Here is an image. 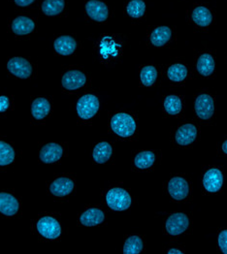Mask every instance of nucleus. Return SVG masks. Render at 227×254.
<instances>
[{
  "label": "nucleus",
  "instance_id": "nucleus-24",
  "mask_svg": "<svg viewBox=\"0 0 227 254\" xmlns=\"http://www.w3.org/2000/svg\"><path fill=\"white\" fill-rule=\"evenodd\" d=\"M64 0H44L42 3V11L45 15L54 17L62 14L64 10Z\"/></svg>",
  "mask_w": 227,
  "mask_h": 254
},
{
  "label": "nucleus",
  "instance_id": "nucleus-36",
  "mask_svg": "<svg viewBox=\"0 0 227 254\" xmlns=\"http://www.w3.org/2000/svg\"><path fill=\"white\" fill-rule=\"evenodd\" d=\"M168 254H184V252H182V251H180V250H177V249H172V250H169V251H168Z\"/></svg>",
  "mask_w": 227,
  "mask_h": 254
},
{
  "label": "nucleus",
  "instance_id": "nucleus-31",
  "mask_svg": "<svg viewBox=\"0 0 227 254\" xmlns=\"http://www.w3.org/2000/svg\"><path fill=\"white\" fill-rule=\"evenodd\" d=\"M15 159V151L6 142L0 141V166H7Z\"/></svg>",
  "mask_w": 227,
  "mask_h": 254
},
{
  "label": "nucleus",
  "instance_id": "nucleus-34",
  "mask_svg": "<svg viewBox=\"0 0 227 254\" xmlns=\"http://www.w3.org/2000/svg\"><path fill=\"white\" fill-rule=\"evenodd\" d=\"M10 107V100L7 96H0V113L6 112Z\"/></svg>",
  "mask_w": 227,
  "mask_h": 254
},
{
  "label": "nucleus",
  "instance_id": "nucleus-20",
  "mask_svg": "<svg viewBox=\"0 0 227 254\" xmlns=\"http://www.w3.org/2000/svg\"><path fill=\"white\" fill-rule=\"evenodd\" d=\"M172 35L168 26L156 27L151 34V43L155 47H162L170 40Z\"/></svg>",
  "mask_w": 227,
  "mask_h": 254
},
{
  "label": "nucleus",
  "instance_id": "nucleus-21",
  "mask_svg": "<svg viewBox=\"0 0 227 254\" xmlns=\"http://www.w3.org/2000/svg\"><path fill=\"white\" fill-rule=\"evenodd\" d=\"M51 110L50 102L46 98H37L33 101L31 106V114L35 120H43L45 119Z\"/></svg>",
  "mask_w": 227,
  "mask_h": 254
},
{
  "label": "nucleus",
  "instance_id": "nucleus-30",
  "mask_svg": "<svg viewBox=\"0 0 227 254\" xmlns=\"http://www.w3.org/2000/svg\"><path fill=\"white\" fill-rule=\"evenodd\" d=\"M157 76L158 74L156 68L152 65H148L142 68L140 73V80L145 86H151L155 83Z\"/></svg>",
  "mask_w": 227,
  "mask_h": 254
},
{
  "label": "nucleus",
  "instance_id": "nucleus-8",
  "mask_svg": "<svg viewBox=\"0 0 227 254\" xmlns=\"http://www.w3.org/2000/svg\"><path fill=\"white\" fill-rule=\"evenodd\" d=\"M168 192L177 201L185 200L189 194V185L184 178L175 177L168 184Z\"/></svg>",
  "mask_w": 227,
  "mask_h": 254
},
{
  "label": "nucleus",
  "instance_id": "nucleus-25",
  "mask_svg": "<svg viewBox=\"0 0 227 254\" xmlns=\"http://www.w3.org/2000/svg\"><path fill=\"white\" fill-rule=\"evenodd\" d=\"M167 75L172 82H175V83L183 82L184 80H186L187 76V68L184 64H173L169 67Z\"/></svg>",
  "mask_w": 227,
  "mask_h": 254
},
{
  "label": "nucleus",
  "instance_id": "nucleus-1",
  "mask_svg": "<svg viewBox=\"0 0 227 254\" xmlns=\"http://www.w3.org/2000/svg\"><path fill=\"white\" fill-rule=\"evenodd\" d=\"M111 128L121 137H130L136 131V122L129 114L119 113L112 118Z\"/></svg>",
  "mask_w": 227,
  "mask_h": 254
},
{
  "label": "nucleus",
  "instance_id": "nucleus-12",
  "mask_svg": "<svg viewBox=\"0 0 227 254\" xmlns=\"http://www.w3.org/2000/svg\"><path fill=\"white\" fill-rule=\"evenodd\" d=\"M197 128L191 124H186L181 127L176 132L175 140L181 146H188L194 142L197 137Z\"/></svg>",
  "mask_w": 227,
  "mask_h": 254
},
{
  "label": "nucleus",
  "instance_id": "nucleus-37",
  "mask_svg": "<svg viewBox=\"0 0 227 254\" xmlns=\"http://www.w3.org/2000/svg\"><path fill=\"white\" fill-rule=\"evenodd\" d=\"M222 150H223V152H224L225 154H227V139L224 142V144H223V146H222Z\"/></svg>",
  "mask_w": 227,
  "mask_h": 254
},
{
  "label": "nucleus",
  "instance_id": "nucleus-19",
  "mask_svg": "<svg viewBox=\"0 0 227 254\" xmlns=\"http://www.w3.org/2000/svg\"><path fill=\"white\" fill-rule=\"evenodd\" d=\"M104 212L97 208H90L83 212L80 217V221L83 226H95L103 222Z\"/></svg>",
  "mask_w": 227,
  "mask_h": 254
},
{
  "label": "nucleus",
  "instance_id": "nucleus-18",
  "mask_svg": "<svg viewBox=\"0 0 227 254\" xmlns=\"http://www.w3.org/2000/svg\"><path fill=\"white\" fill-rule=\"evenodd\" d=\"M191 20L200 27H207L212 23L213 15L205 6H197L191 13Z\"/></svg>",
  "mask_w": 227,
  "mask_h": 254
},
{
  "label": "nucleus",
  "instance_id": "nucleus-2",
  "mask_svg": "<svg viewBox=\"0 0 227 254\" xmlns=\"http://www.w3.org/2000/svg\"><path fill=\"white\" fill-rule=\"evenodd\" d=\"M106 203L114 211H125L131 205V197L127 191L115 188L107 192Z\"/></svg>",
  "mask_w": 227,
  "mask_h": 254
},
{
  "label": "nucleus",
  "instance_id": "nucleus-10",
  "mask_svg": "<svg viewBox=\"0 0 227 254\" xmlns=\"http://www.w3.org/2000/svg\"><path fill=\"white\" fill-rule=\"evenodd\" d=\"M87 16L95 21H104L108 19L109 10L106 4L99 0H89L85 4Z\"/></svg>",
  "mask_w": 227,
  "mask_h": 254
},
{
  "label": "nucleus",
  "instance_id": "nucleus-7",
  "mask_svg": "<svg viewBox=\"0 0 227 254\" xmlns=\"http://www.w3.org/2000/svg\"><path fill=\"white\" fill-rule=\"evenodd\" d=\"M9 72L18 78L27 79L32 74V66L22 58H13L7 64Z\"/></svg>",
  "mask_w": 227,
  "mask_h": 254
},
{
  "label": "nucleus",
  "instance_id": "nucleus-23",
  "mask_svg": "<svg viewBox=\"0 0 227 254\" xmlns=\"http://www.w3.org/2000/svg\"><path fill=\"white\" fill-rule=\"evenodd\" d=\"M215 70V61L210 54H203L199 57L197 62V71L203 76L208 77L213 74Z\"/></svg>",
  "mask_w": 227,
  "mask_h": 254
},
{
  "label": "nucleus",
  "instance_id": "nucleus-28",
  "mask_svg": "<svg viewBox=\"0 0 227 254\" xmlns=\"http://www.w3.org/2000/svg\"><path fill=\"white\" fill-rule=\"evenodd\" d=\"M144 244L141 238L138 236H131L129 237L124 246V253L126 254H140L143 251Z\"/></svg>",
  "mask_w": 227,
  "mask_h": 254
},
{
  "label": "nucleus",
  "instance_id": "nucleus-9",
  "mask_svg": "<svg viewBox=\"0 0 227 254\" xmlns=\"http://www.w3.org/2000/svg\"><path fill=\"white\" fill-rule=\"evenodd\" d=\"M224 184V175L219 168L209 169L203 177V187L208 192H218Z\"/></svg>",
  "mask_w": 227,
  "mask_h": 254
},
{
  "label": "nucleus",
  "instance_id": "nucleus-13",
  "mask_svg": "<svg viewBox=\"0 0 227 254\" xmlns=\"http://www.w3.org/2000/svg\"><path fill=\"white\" fill-rule=\"evenodd\" d=\"M63 149L62 146L57 143H49L45 145L40 150V159L44 163L51 164L59 161L62 158Z\"/></svg>",
  "mask_w": 227,
  "mask_h": 254
},
{
  "label": "nucleus",
  "instance_id": "nucleus-5",
  "mask_svg": "<svg viewBox=\"0 0 227 254\" xmlns=\"http://www.w3.org/2000/svg\"><path fill=\"white\" fill-rule=\"evenodd\" d=\"M189 226V219L185 213L177 212L171 214L166 220L167 233L171 236H178L184 233Z\"/></svg>",
  "mask_w": 227,
  "mask_h": 254
},
{
  "label": "nucleus",
  "instance_id": "nucleus-17",
  "mask_svg": "<svg viewBox=\"0 0 227 254\" xmlns=\"http://www.w3.org/2000/svg\"><path fill=\"white\" fill-rule=\"evenodd\" d=\"M55 50L56 52L61 55V56H70L72 55L76 48H77V43L75 41L74 38H72L71 36H61L59 37L54 44Z\"/></svg>",
  "mask_w": 227,
  "mask_h": 254
},
{
  "label": "nucleus",
  "instance_id": "nucleus-35",
  "mask_svg": "<svg viewBox=\"0 0 227 254\" xmlns=\"http://www.w3.org/2000/svg\"><path fill=\"white\" fill-rule=\"evenodd\" d=\"M33 2H34V0H15V3H16L18 6H21V7L29 6V5H31Z\"/></svg>",
  "mask_w": 227,
  "mask_h": 254
},
{
  "label": "nucleus",
  "instance_id": "nucleus-3",
  "mask_svg": "<svg viewBox=\"0 0 227 254\" xmlns=\"http://www.w3.org/2000/svg\"><path fill=\"white\" fill-rule=\"evenodd\" d=\"M36 230L42 237L50 240L57 239L62 234L60 222L52 216H43L36 223Z\"/></svg>",
  "mask_w": 227,
  "mask_h": 254
},
{
  "label": "nucleus",
  "instance_id": "nucleus-29",
  "mask_svg": "<svg viewBox=\"0 0 227 254\" xmlns=\"http://www.w3.org/2000/svg\"><path fill=\"white\" fill-rule=\"evenodd\" d=\"M99 52L103 59H109L111 57H116L118 55V45L116 42L110 38L105 37L100 43Z\"/></svg>",
  "mask_w": 227,
  "mask_h": 254
},
{
  "label": "nucleus",
  "instance_id": "nucleus-27",
  "mask_svg": "<svg viewBox=\"0 0 227 254\" xmlns=\"http://www.w3.org/2000/svg\"><path fill=\"white\" fill-rule=\"evenodd\" d=\"M164 109L165 112L170 116H177L183 110V103L179 96L169 95L164 100Z\"/></svg>",
  "mask_w": 227,
  "mask_h": 254
},
{
  "label": "nucleus",
  "instance_id": "nucleus-15",
  "mask_svg": "<svg viewBox=\"0 0 227 254\" xmlns=\"http://www.w3.org/2000/svg\"><path fill=\"white\" fill-rule=\"evenodd\" d=\"M74 190V182L67 178V177H61L55 180L51 187L50 191L54 196L57 197H63L71 193Z\"/></svg>",
  "mask_w": 227,
  "mask_h": 254
},
{
  "label": "nucleus",
  "instance_id": "nucleus-11",
  "mask_svg": "<svg viewBox=\"0 0 227 254\" xmlns=\"http://www.w3.org/2000/svg\"><path fill=\"white\" fill-rule=\"evenodd\" d=\"M86 83V77L82 71L70 70L67 71L62 77V85L67 90H76Z\"/></svg>",
  "mask_w": 227,
  "mask_h": 254
},
{
  "label": "nucleus",
  "instance_id": "nucleus-22",
  "mask_svg": "<svg viewBox=\"0 0 227 254\" xmlns=\"http://www.w3.org/2000/svg\"><path fill=\"white\" fill-rule=\"evenodd\" d=\"M112 152H113L112 146L107 142H101L95 146V148L93 149L92 156L96 163L102 164L110 159Z\"/></svg>",
  "mask_w": 227,
  "mask_h": 254
},
{
  "label": "nucleus",
  "instance_id": "nucleus-6",
  "mask_svg": "<svg viewBox=\"0 0 227 254\" xmlns=\"http://www.w3.org/2000/svg\"><path fill=\"white\" fill-rule=\"evenodd\" d=\"M194 110L197 117L201 120H209L215 112V100L209 94H200L194 102Z\"/></svg>",
  "mask_w": 227,
  "mask_h": 254
},
{
  "label": "nucleus",
  "instance_id": "nucleus-14",
  "mask_svg": "<svg viewBox=\"0 0 227 254\" xmlns=\"http://www.w3.org/2000/svg\"><path fill=\"white\" fill-rule=\"evenodd\" d=\"M19 202L10 193L0 192V212L7 216H13L19 212Z\"/></svg>",
  "mask_w": 227,
  "mask_h": 254
},
{
  "label": "nucleus",
  "instance_id": "nucleus-26",
  "mask_svg": "<svg viewBox=\"0 0 227 254\" xmlns=\"http://www.w3.org/2000/svg\"><path fill=\"white\" fill-rule=\"evenodd\" d=\"M155 161V155L152 151H141L134 159V165L138 169H148L153 165Z\"/></svg>",
  "mask_w": 227,
  "mask_h": 254
},
{
  "label": "nucleus",
  "instance_id": "nucleus-32",
  "mask_svg": "<svg viewBox=\"0 0 227 254\" xmlns=\"http://www.w3.org/2000/svg\"><path fill=\"white\" fill-rule=\"evenodd\" d=\"M146 11V4L143 0H130L126 6L127 14L134 19L141 18Z\"/></svg>",
  "mask_w": 227,
  "mask_h": 254
},
{
  "label": "nucleus",
  "instance_id": "nucleus-16",
  "mask_svg": "<svg viewBox=\"0 0 227 254\" xmlns=\"http://www.w3.org/2000/svg\"><path fill=\"white\" fill-rule=\"evenodd\" d=\"M11 28L13 33H15L16 35H28L34 30L35 23L33 20L28 17L20 16L13 20L11 23Z\"/></svg>",
  "mask_w": 227,
  "mask_h": 254
},
{
  "label": "nucleus",
  "instance_id": "nucleus-33",
  "mask_svg": "<svg viewBox=\"0 0 227 254\" xmlns=\"http://www.w3.org/2000/svg\"><path fill=\"white\" fill-rule=\"evenodd\" d=\"M218 243L221 251L224 254H227V230H224L220 233L218 238Z\"/></svg>",
  "mask_w": 227,
  "mask_h": 254
},
{
  "label": "nucleus",
  "instance_id": "nucleus-4",
  "mask_svg": "<svg viewBox=\"0 0 227 254\" xmlns=\"http://www.w3.org/2000/svg\"><path fill=\"white\" fill-rule=\"evenodd\" d=\"M78 116L83 120L91 119L96 115L99 109V100L93 94H86L82 96L77 103Z\"/></svg>",
  "mask_w": 227,
  "mask_h": 254
}]
</instances>
